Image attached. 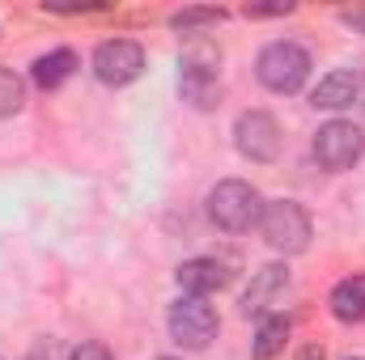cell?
<instances>
[{
	"label": "cell",
	"instance_id": "obj_12",
	"mask_svg": "<svg viewBox=\"0 0 365 360\" xmlns=\"http://www.w3.org/2000/svg\"><path fill=\"white\" fill-rule=\"evenodd\" d=\"M284 284H289V271H284V268H264L259 275H255V284L247 288L242 309H247V314H264V309H268V301H272Z\"/></svg>",
	"mask_w": 365,
	"mask_h": 360
},
{
	"label": "cell",
	"instance_id": "obj_8",
	"mask_svg": "<svg viewBox=\"0 0 365 360\" xmlns=\"http://www.w3.org/2000/svg\"><path fill=\"white\" fill-rule=\"evenodd\" d=\"M353 102H365V73H357V68H340V73L323 77L319 90H314L319 110H344Z\"/></svg>",
	"mask_w": 365,
	"mask_h": 360
},
{
	"label": "cell",
	"instance_id": "obj_16",
	"mask_svg": "<svg viewBox=\"0 0 365 360\" xmlns=\"http://www.w3.org/2000/svg\"><path fill=\"white\" fill-rule=\"evenodd\" d=\"M68 360H115L102 344H81V348H73V356Z\"/></svg>",
	"mask_w": 365,
	"mask_h": 360
},
{
	"label": "cell",
	"instance_id": "obj_14",
	"mask_svg": "<svg viewBox=\"0 0 365 360\" xmlns=\"http://www.w3.org/2000/svg\"><path fill=\"white\" fill-rule=\"evenodd\" d=\"M21 102H26V85H21V77L9 73V68H0V119L17 115Z\"/></svg>",
	"mask_w": 365,
	"mask_h": 360
},
{
	"label": "cell",
	"instance_id": "obj_19",
	"mask_svg": "<svg viewBox=\"0 0 365 360\" xmlns=\"http://www.w3.org/2000/svg\"><path fill=\"white\" fill-rule=\"evenodd\" d=\"M158 360H175V356H158Z\"/></svg>",
	"mask_w": 365,
	"mask_h": 360
},
{
	"label": "cell",
	"instance_id": "obj_11",
	"mask_svg": "<svg viewBox=\"0 0 365 360\" xmlns=\"http://www.w3.org/2000/svg\"><path fill=\"white\" fill-rule=\"evenodd\" d=\"M331 314L340 322H357L365 318V275H349L331 288Z\"/></svg>",
	"mask_w": 365,
	"mask_h": 360
},
{
	"label": "cell",
	"instance_id": "obj_5",
	"mask_svg": "<svg viewBox=\"0 0 365 360\" xmlns=\"http://www.w3.org/2000/svg\"><path fill=\"white\" fill-rule=\"evenodd\" d=\"M170 335H175V344L191 348V352L208 348L217 335V309L204 297H182L179 305H170Z\"/></svg>",
	"mask_w": 365,
	"mask_h": 360
},
{
	"label": "cell",
	"instance_id": "obj_20",
	"mask_svg": "<svg viewBox=\"0 0 365 360\" xmlns=\"http://www.w3.org/2000/svg\"><path fill=\"white\" fill-rule=\"evenodd\" d=\"M349 360H361V356H349Z\"/></svg>",
	"mask_w": 365,
	"mask_h": 360
},
{
	"label": "cell",
	"instance_id": "obj_7",
	"mask_svg": "<svg viewBox=\"0 0 365 360\" xmlns=\"http://www.w3.org/2000/svg\"><path fill=\"white\" fill-rule=\"evenodd\" d=\"M234 136H238L242 157H251V162H272L276 153H280V127H276L272 115H264V110L242 115L234 123Z\"/></svg>",
	"mask_w": 365,
	"mask_h": 360
},
{
	"label": "cell",
	"instance_id": "obj_9",
	"mask_svg": "<svg viewBox=\"0 0 365 360\" xmlns=\"http://www.w3.org/2000/svg\"><path fill=\"white\" fill-rule=\"evenodd\" d=\"M221 284H225V268L212 263V259H191V263L179 268V288L187 297H208V292H217Z\"/></svg>",
	"mask_w": 365,
	"mask_h": 360
},
{
	"label": "cell",
	"instance_id": "obj_1",
	"mask_svg": "<svg viewBox=\"0 0 365 360\" xmlns=\"http://www.w3.org/2000/svg\"><path fill=\"white\" fill-rule=\"evenodd\" d=\"M208 212H212V221H217L221 229L242 233V229L259 225L264 203H259V191H255L251 182L230 179V182H217V186H212V195H208Z\"/></svg>",
	"mask_w": 365,
	"mask_h": 360
},
{
	"label": "cell",
	"instance_id": "obj_6",
	"mask_svg": "<svg viewBox=\"0 0 365 360\" xmlns=\"http://www.w3.org/2000/svg\"><path fill=\"white\" fill-rule=\"evenodd\" d=\"M140 68H145V51L132 38H106L93 51V73L102 85H128L140 77Z\"/></svg>",
	"mask_w": 365,
	"mask_h": 360
},
{
	"label": "cell",
	"instance_id": "obj_4",
	"mask_svg": "<svg viewBox=\"0 0 365 360\" xmlns=\"http://www.w3.org/2000/svg\"><path fill=\"white\" fill-rule=\"evenodd\" d=\"M361 153H365V136L349 119H331L314 136V162L323 170H353L361 162Z\"/></svg>",
	"mask_w": 365,
	"mask_h": 360
},
{
	"label": "cell",
	"instance_id": "obj_15",
	"mask_svg": "<svg viewBox=\"0 0 365 360\" xmlns=\"http://www.w3.org/2000/svg\"><path fill=\"white\" fill-rule=\"evenodd\" d=\"M221 17H225L221 9H187V13H175V17H170V26H175V30H195V26L221 21Z\"/></svg>",
	"mask_w": 365,
	"mask_h": 360
},
{
	"label": "cell",
	"instance_id": "obj_18",
	"mask_svg": "<svg viewBox=\"0 0 365 360\" xmlns=\"http://www.w3.org/2000/svg\"><path fill=\"white\" fill-rule=\"evenodd\" d=\"M297 360H327V356H323V348H319V344H306V348L297 352Z\"/></svg>",
	"mask_w": 365,
	"mask_h": 360
},
{
	"label": "cell",
	"instance_id": "obj_10",
	"mask_svg": "<svg viewBox=\"0 0 365 360\" xmlns=\"http://www.w3.org/2000/svg\"><path fill=\"white\" fill-rule=\"evenodd\" d=\"M73 73H77V55H73L68 47H60V51H47V55H38L30 77H34V85H38V90H60V85H64Z\"/></svg>",
	"mask_w": 365,
	"mask_h": 360
},
{
	"label": "cell",
	"instance_id": "obj_2",
	"mask_svg": "<svg viewBox=\"0 0 365 360\" xmlns=\"http://www.w3.org/2000/svg\"><path fill=\"white\" fill-rule=\"evenodd\" d=\"M259 229H264L268 246H272V250H284V255H297V250L310 246V216H306V208L293 203V199H272V203H264Z\"/></svg>",
	"mask_w": 365,
	"mask_h": 360
},
{
	"label": "cell",
	"instance_id": "obj_13",
	"mask_svg": "<svg viewBox=\"0 0 365 360\" xmlns=\"http://www.w3.org/2000/svg\"><path fill=\"white\" fill-rule=\"evenodd\" d=\"M289 339V318L284 314H268L255 331V360H272Z\"/></svg>",
	"mask_w": 365,
	"mask_h": 360
},
{
	"label": "cell",
	"instance_id": "obj_3",
	"mask_svg": "<svg viewBox=\"0 0 365 360\" xmlns=\"http://www.w3.org/2000/svg\"><path fill=\"white\" fill-rule=\"evenodd\" d=\"M255 73L272 93H297L306 85V77H310V55L297 43H268L259 51Z\"/></svg>",
	"mask_w": 365,
	"mask_h": 360
},
{
	"label": "cell",
	"instance_id": "obj_17",
	"mask_svg": "<svg viewBox=\"0 0 365 360\" xmlns=\"http://www.w3.org/2000/svg\"><path fill=\"white\" fill-rule=\"evenodd\" d=\"M340 21H344V26H353V30H361V34H365V9H353V13H340Z\"/></svg>",
	"mask_w": 365,
	"mask_h": 360
}]
</instances>
